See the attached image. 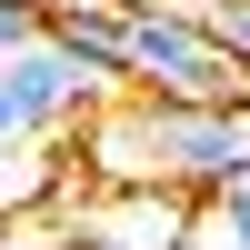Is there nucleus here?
Returning <instances> with one entry per match:
<instances>
[{
    "label": "nucleus",
    "instance_id": "obj_1",
    "mask_svg": "<svg viewBox=\"0 0 250 250\" xmlns=\"http://www.w3.org/2000/svg\"><path fill=\"white\" fill-rule=\"evenodd\" d=\"M140 120V160H150V190H190L220 200L250 170V100H130Z\"/></svg>",
    "mask_w": 250,
    "mask_h": 250
},
{
    "label": "nucleus",
    "instance_id": "obj_2",
    "mask_svg": "<svg viewBox=\"0 0 250 250\" xmlns=\"http://www.w3.org/2000/svg\"><path fill=\"white\" fill-rule=\"evenodd\" d=\"M120 80H130L140 100H240L250 70H230V60L200 40V20H180L170 0H140V10H120Z\"/></svg>",
    "mask_w": 250,
    "mask_h": 250
},
{
    "label": "nucleus",
    "instance_id": "obj_3",
    "mask_svg": "<svg viewBox=\"0 0 250 250\" xmlns=\"http://www.w3.org/2000/svg\"><path fill=\"white\" fill-rule=\"evenodd\" d=\"M70 170H60V140H0V220L20 210H60Z\"/></svg>",
    "mask_w": 250,
    "mask_h": 250
},
{
    "label": "nucleus",
    "instance_id": "obj_4",
    "mask_svg": "<svg viewBox=\"0 0 250 250\" xmlns=\"http://www.w3.org/2000/svg\"><path fill=\"white\" fill-rule=\"evenodd\" d=\"M50 40L80 60V70L120 80V10H110V0H50Z\"/></svg>",
    "mask_w": 250,
    "mask_h": 250
},
{
    "label": "nucleus",
    "instance_id": "obj_5",
    "mask_svg": "<svg viewBox=\"0 0 250 250\" xmlns=\"http://www.w3.org/2000/svg\"><path fill=\"white\" fill-rule=\"evenodd\" d=\"M30 40H50V0H0V60Z\"/></svg>",
    "mask_w": 250,
    "mask_h": 250
},
{
    "label": "nucleus",
    "instance_id": "obj_6",
    "mask_svg": "<svg viewBox=\"0 0 250 250\" xmlns=\"http://www.w3.org/2000/svg\"><path fill=\"white\" fill-rule=\"evenodd\" d=\"M0 250H70V230H60V210H20L0 220Z\"/></svg>",
    "mask_w": 250,
    "mask_h": 250
},
{
    "label": "nucleus",
    "instance_id": "obj_7",
    "mask_svg": "<svg viewBox=\"0 0 250 250\" xmlns=\"http://www.w3.org/2000/svg\"><path fill=\"white\" fill-rule=\"evenodd\" d=\"M210 230H220V250H250V170L210 200Z\"/></svg>",
    "mask_w": 250,
    "mask_h": 250
},
{
    "label": "nucleus",
    "instance_id": "obj_8",
    "mask_svg": "<svg viewBox=\"0 0 250 250\" xmlns=\"http://www.w3.org/2000/svg\"><path fill=\"white\" fill-rule=\"evenodd\" d=\"M160 250H220V230H190V220H170V230H160Z\"/></svg>",
    "mask_w": 250,
    "mask_h": 250
},
{
    "label": "nucleus",
    "instance_id": "obj_9",
    "mask_svg": "<svg viewBox=\"0 0 250 250\" xmlns=\"http://www.w3.org/2000/svg\"><path fill=\"white\" fill-rule=\"evenodd\" d=\"M0 140H20V130H10V100H0Z\"/></svg>",
    "mask_w": 250,
    "mask_h": 250
},
{
    "label": "nucleus",
    "instance_id": "obj_10",
    "mask_svg": "<svg viewBox=\"0 0 250 250\" xmlns=\"http://www.w3.org/2000/svg\"><path fill=\"white\" fill-rule=\"evenodd\" d=\"M110 10H140V0H110Z\"/></svg>",
    "mask_w": 250,
    "mask_h": 250
},
{
    "label": "nucleus",
    "instance_id": "obj_11",
    "mask_svg": "<svg viewBox=\"0 0 250 250\" xmlns=\"http://www.w3.org/2000/svg\"><path fill=\"white\" fill-rule=\"evenodd\" d=\"M240 100H250V90H240Z\"/></svg>",
    "mask_w": 250,
    "mask_h": 250
}]
</instances>
